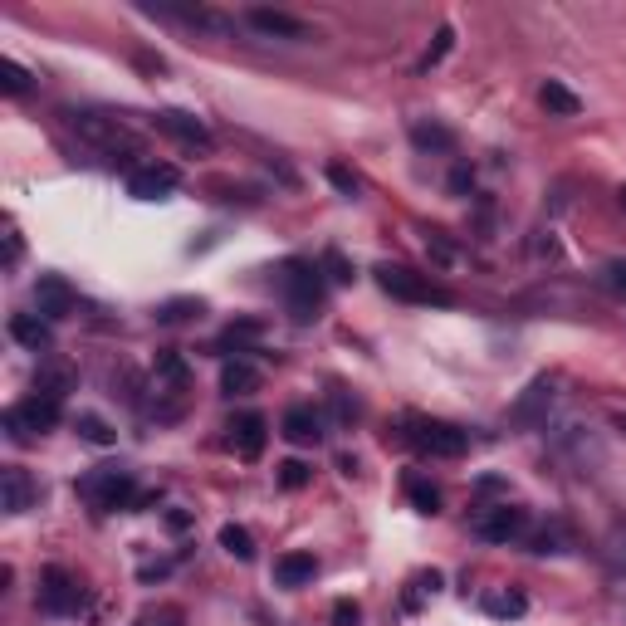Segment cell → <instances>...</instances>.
Wrapping results in <instances>:
<instances>
[{
  "label": "cell",
  "instance_id": "836d02e7",
  "mask_svg": "<svg viewBox=\"0 0 626 626\" xmlns=\"http://www.w3.org/2000/svg\"><path fill=\"white\" fill-rule=\"evenodd\" d=\"M450 40H455V30H450V25H446V30L436 35V45H431V49H426V54H421V64H416V69L426 74L431 64H441V59H446V54H450Z\"/></svg>",
  "mask_w": 626,
  "mask_h": 626
},
{
  "label": "cell",
  "instance_id": "277c9868",
  "mask_svg": "<svg viewBox=\"0 0 626 626\" xmlns=\"http://www.w3.org/2000/svg\"><path fill=\"white\" fill-rule=\"evenodd\" d=\"M79 494L89 499L93 509H103V514H113V509H133L137 504L133 475H123V470H98V475H89V480H79Z\"/></svg>",
  "mask_w": 626,
  "mask_h": 626
},
{
  "label": "cell",
  "instance_id": "74e56055",
  "mask_svg": "<svg viewBox=\"0 0 626 626\" xmlns=\"http://www.w3.org/2000/svg\"><path fill=\"white\" fill-rule=\"evenodd\" d=\"M558 543H563V529H543V534L534 538V553H563Z\"/></svg>",
  "mask_w": 626,
  "mask_h": 626
},
{
  "label": "cell",
  "instance_id": "b9f144b4",
  "mask_svg": "<svg viewBox=\"0 0 626 626\" xmlns=\"http://www.w3.org/2000/svg\"><path fill=\"white\" fill-rule=\"evenodd\" d=\"M617 201H622V211H626V186H622V191H617Z\"/></svg>",
  "mask_w": 626,
  "mask_h": 626
},
{
  "label": "cell",
  "instance_id": "f35d334b",
  "mask_svg": "<svg viewBox=\"0 0 626 626\" xmlns=\"http://www.w3.org/2000/svg\"><path fill=\"white\" fill-rule=\"evenodd\" d=\"M333 622H338V626H358V602H338V607H333Z\"/></svg>",
  "mask_w": 626,
  "mask_h": 626
},
{
  "label": "cell",
  "instance_id": "ffe728a7",
  "mask_svg": "<svg viewBox=\"0 0 626 626\" xmlns=\"http://www.w3.org/2000/svg\"><path fill=\"white\" fill-rule=\"evenodd\" d=\"M538 103H543L548 113H558V118H578L582 113V98L573 89H563L558 79H548V84L538 89Z\"/></svg>",
  "mask_w": 626,
  "mask_h": 626
},
{
  "label": "cell",
  "instance_id": "44dd1931",
  "mask_svg": "<svg viewBox=\"0 0 626 626\" xmlns=\"http://www.w3.org/2000/svg\"><path fill=\"white\" fill-rule=\"evenodd\" d=\"M553 406V382L548 377H538L534 387L524 392V402L514 406V421H543V411Z\"/></svg>",
  "mask_w": 626,
  "mask_h": 626
},
{
  "label": "cell",
  "instance_id": "52a82bcc",
  "mask_svg": "<svg viewBox=\"0 0 626 626\" xmlns=\"http://www.w3.org/2000/svg\"><path fill=\"white\" fill-rule=\"evenodd\" d=\"M40 607H45L49 617H74L84 607V587L69 578L64 568H45V578H40Z\"/></svg>",
  "mask_w": 626,
  "mask_h": 626
},
{
  "label": "cell",
  "instance_id": "60d3db41",
  "mask_svg": "<svg viewBox=\"0 0 626 626\" xmlns=\"http://www.w3.org/2000/svg\"><path fill=\"white\" fill-rule=\"evenodd\" d=\"M475 186V177L465 172V167H455V177H450V191H470Z\"/></svg>",
  "mask_w": 626,
  "mask_h": 626
},
{
  "label": "cell",
  "instance_id": "8d00e7d4",
  "mask_svg": "<svg viewBox=\"0 0 626 626\" xmlns=\"http://www.w3.org/2000/svg\"><path fill=\"white\" fill-rule=\"evenodd\" d=\"M328 181H333L343 196H358V177H353L348 167H328Z\"/></svg>",
  "mask_w": 626,
  "mask_h": 626
},
{
  "label": "cell",
  "instance_id": "5b68a950",
  "mask_svg": "<svg viewBox=\"0 0 626 626\" xmlns=\"http://www.w3.org/2000/svg\"><path fill=\"white\" fill-rule=\"evenodd\" d=\"M406 436H411V446L416 450L441 455V460H460V455L470 450V436H465L460 426H450V421H426V416H416Z\"/></svg>",
  "mask_w": 626,
  "mask_h": 626
},
{
  "label": "cell",
  "instance_id": "d6a6232c",
  "mask_svg": "<svg viewBox=\"0 0 626 626\" xmlns=\"http://www.w3.org/2000/svg\"><path fill=\"white\" fill-rule=\"evenodd\" d=\"M602 553H607V563H612L617 573H626V524H617V529L607 534V548H602Z\"/></svg>",
  "mask_w": 626,
  "mask_h": 626
},
{
  "label": "cell",
  "instance_id": "5bb4252c",
  "mask_svg": "<svg viewBox=\"0 0 626 626\" xmlns=\"http://www.w3.org/2000/svg\"><path fill=\"white\" fill-rule=\"evenodd\" d=\"M74 128L89 137V142H98V147H108V152H118V147H133V137H128V128L118 123V118H103V113H79L74 118Z\"/></svg>",
  "mask_w": 626,
  "mask_h": 626
},
{
  "label": "cell",
  "instance_id": "4316f807",
  "mask_svg": "<svg viewBox=\"0 0 626 626\" xmlns=\"http://www.w3.org/2000/svg\"><path fill=\"white\" fill-rule=\"evenodd\" d=\"M406 499H411L421 514H441V490H436V485H426L421 475H411V480H406Z\"/></svg>",
  "mask_w": 626,
  "mask_h": 626
},
{
  "label": "cell",
  "instance_id": "3957f363",
  "mask_svg": "<svg viewBox=\"0 0 626 626\" xmlns=\"http://www.w3.org/2000/svg\"><path fill=\"white\" fill-rule=\"evenodd\" d=\"M59 421V397H45V392H35L30 402H20V406H10L5 411V431H10V441H35V431L45 436L49 426Z\"/></svg>",
  "mask_w": 626,
  "mask_h": 626
},
{
  "label": "cell",
  "instance_id": "9c48e42d",
  "mask_svg": "<svg viewBox=\"0 0 626 626\" xmlns=\"http://www.w3.org/2000/svg\"><path fill=\"white\" fill-rule=\"evenodd\" d=\"M147 15H167V20L211 30V35H235V20H225L221 10H211V5H147Z\"/></svg>",
  "mask_w": 626,
  "mask_h": 626
},
{
  "label": "cell",
  "instance_id": "83f0119b",
  "mask_svg": "<svg viewBox=\"0 0 626 626\" xmlns=\"http://www.w3.org/2000/svg\"><path fill=\"white\" fill-rule=\"evenodd\" d=\"M318 269H323V279H328V284H353V265H348V255H343V250H333V245L323 250Z\"/></svg>",
  "mask_w": 626,
  "mask_h": 626
},
{
  "label": "cell",
  "instance_id": "7c38bea8",
  "mask_svg": "<svg viewBox=\"0 0 626 626\" xmlns=\"http://www.w3.org/2000/svg\"><path fill=\"white\" fill-rule=\"evenodd\" d=\"M35 309H40L45 323L69 318V313H74V289H69V279H59V274H40V279H35Z\"/></svg>",
  "mask_w": 626,
  "mask_h": 626
},
{
  "label": "cell",
  "instance_id": "f546056e",
  "mask_svg": "<svg viewBox=\"0 0 626 626\" xmlns=\"http://www.w3.org/2000/svg\"><path fill=\"white\" fill-rule=\"evenodd\" d=\"M206 304L201 299H167L162 309H157V323H186L191 313H201Z\"/></svg>",
  "mask_w": 626,
  "mask_h": 626
},
{
  "label": "cell",
  "instance_id": "ab89813d",
  "mask_svg": "<svg viewBox=\"0 0 626 626\" xmlns=\"http://www.w3.org/2000/svg\"><path fill=\"white\" fill-rule=\"evenodd\" d=\"M5 265H20V230H5Z\"/></svg>",
  "mask_w": 626,
  "mask_h": 626
},
{
  "label": "cell",
  "instance_id": "e0dca14e",
  "mask_svg": "<svg viewBox=\"0 0 626 626\" xmlns=\"http://www.w3.org/2000/svg\"><path fill=\"white\" fill-rule=\"evenodd\" d=\"M318 578V558L313 553H279L274 558V582L279 587H309Z\"/></svg>",
  "mask_w": 626,
  "mask_h": 626
},
{
  "label": "cell",
  "instance_id": "6da1fadb",
  "mask_svg": "<svg viewBox=\"0 0 626 626\" xmlns=\"http://www.w3.org/2000/svg\"><path fill=\"white\" fill-rule=\"evenodd\" d=\"M279 289H284V299H289V313H294L299 323L318 318V309H323V269H318V265L289 260V265L279 269Z\"/></svg>",
  "mask_w": 626,
  "mask_h": 626
},
{
  "label": "cell",
  "instance_id": "f1b7e54d",
  "mask_svg": "<svg viewBox=\"0 0 626 626\" xmlns=\"http://www.w3.org/2000/svg\"><path fill=\"white\" fill-rule=\"evenodd\" d=\"M0 89L10 93V98H20V93L30 89V69L15 64V59H0Z\"/></svg>",
  "mask_w": 626,
  "mask_h": 626
},
{
  "label": "cell",
  "instance_id": "8fae6325",
  "mask_svg": "<svg viewBox=\"0 0 626 626\" xmlns=\"http://www.w3.org/2000/svg\"><path fill=\"white\" fill-rule=\"evenodd\" d=\"M157 133H167V137H177L181 147H211V128L196 118V113H181V108H162L157 118Z\"/></svg>",
  "mask_w": 626,
  "mask_h": 626
},
{
  "label": "cell",
  "instance_id": "7a4b0ae2",
  "mask_svg": "<svg viewBox=\"0 0 626 626\" xmlns=\"http://www.w3.org/2000/svg\"><path fill=\"white\" fill-rule=\"evenodd\" d=\"M377 284L392 294V299H402V304H455L450 299V289H441L431 274H416V269L406 265H377Z\"/></svg>",
  "mask_w": 626,
  "mask_h": 626
},
{
  "label": "cell",
  "instance_id": "ac0fdd59",
  "mask_svg": "<svg viewBox=\"0 0 626 626\" xmlns=\"http://www.w3.org/2000/svg\"><path fill=\"white\" fill-rule=\"evenodd\" d=\"M221 392L225 397H250V392H260V367L245 358L225 362L221 367Z\"/></svg>",
  "mask_w": 626,
  "mask_h": 626
},
{
  "label": "cell",
  "instance_id": "e575fe53",
  "mask_svg": "<svg viewBox=\"0 0 626 626\" xmlns=\"http://www.w3.org/2000/svg\"><path fill=\"white\" fill-rule=\"evenodd\" d=\"M411 587H416V592H406V607H421V597L441 587V573H421V578L411 582Z\"/></svg>",
  "mask_w": 626,
  "mask_h": 626
},
{
  "label": "cell",
  "instance_id": "7402d4cb",
  "mask_svg": "<svg viewBox=\"0 0 626 626\" xmlns=\"http://www.w3.org/2000/svg\"><path fill=\"white\" fill-rule=\"evenodd\" d=\"M411 142H416L421 152H450V147H455V133L441 128V123H416V128H411Z\"/></svg>",
  "mask_w": 626,
  "mask_h": 626
},
{
  "label": "cell",
  "instance_id": "8992f818",
  "mask_svg": "<svg viewBox=\"0 0 626 626\" xmlns=\"http://www.w3.org/2000/svg\"><path fill=\"white\" fill-rule=\"evenodd\" d=\"M524 529H529V514L519 504H490L470 519V534L480 543H514V538H524Z\"/></svg>",
  "mask_w": 626,
  "mask_h": 626
},
{
  "label": "cell",
  "instance_id": "4dcf8cb0",
  "mask_svg": "<svg viewBox=\"0 0 626 626\" xmlns=\"http://www.w3.org/2000/svg\"><path fill=\"white\" fill-rule=\"evenodd\" d=\"M309 480H313V470L304 460H284V465H279V485H284V490H304Z\"/></svg>",
  "mask_w": 626,
  "mask_h": 626
},
{
  "label": "cell",
  "instance_id": "603a6c76",
  "mask_svg": "<svg viewBox=\"0 0 626 626\" xmlns=\"http://www.w3.org/2000/svg\"><path fill=\"white\" fill-rule=\"evenodd\" d=\"M152 372H157V387L167 382L172 392H181V387H186V377H191V372H186V358H181V353H157Z\"/></svg>",
  "mask_w": 626,
  "mask_h": 626
},
{
  "label": "cell",
  "instance_id": "30bf717a",
  "mask_svg": "<svg viewBox=\"0 0 626 626\" xmlns=\"http://www.w3.org/2000/svg\"><path fill=\"white\" fill-rule=\"evenodd\" d=\"M181 172L172 167V162H152V167H137L133 177H128V196H137V201H162L167 191H177Z\"/></svg>",
  "mask_w": 626,
  "mask_h": 626
},
{
  "label": "cell",
  "instance_id": "d6986e66",
  "mask_svg": "<svg viewBox=\"0 0 626 626\" xmlns=\"http://www.w3.org/2000/svg\"><path fill=\"white\" fill-rule=\"evenodd\" d=\"M10 338H15L20 348L40 353V348H49V323L40 313H15V318H10Z\"/></svg>",
  "mask_w": 626,
  "mask_h": 626
},
{
  "label": "cell",
  "instance_id": "9a60e30c",
  "mask_svg": "<svg viewBox=\"0 0 626 626\" xmlns=\"http://www.w3.org/2000/svg\"><path fill=\"white\" fill-rule=\"evenodd\" d=\"M279 431H284V441H294V446H318V441H323V416H318L313 406H289L284 421H279Z\"/></svg>",
  "mask_w": 626,
  "mask_h": 626
},
{
  "label": "cell",
  "instance_id": "484cf974",
  "mask_svg": "<svg viewBox=\"0 0 626 626\" xmlns=\"http://www.w3.org/2000/svg\"><path fill=\"white\" fill-rule=\"evenodd\" d=\"M485 612H490V617H524V612H529V597H524V592H490V597H485Z\"/></svg>",
  "mask_w": 626,
  "mask_h": 626
},
{
  "label": "cell",
  "instance_id": "2e32d148",
  "mask_svg": "<svg viewBox=\"0 0 626 626\" xmlns=\"http://www.w3.org/2000/svg\"><path fill=\"white\" fill-rule=\"evenodd\" d=\"M250 25L260 35H274V40H313L309 25L299 15H284V10H250Z\"/></svg>",
  "mask_w": 626,
  "mask_h": 626
},
{
  "label": "cell",
  "instance_id": "1f68e13d",
  "mask_svg": "<svg viewBox=\"0 0 626 626\" xmlns=\"http://www.w3.org/2000/svg\"><path fill=\"white\" fill-rule=\"evenodd\" d=\"M597 279H602V289H607V294H617V299H626V260H607Z\"/></svg>",
  "mask_w": 626,
  "mask_h": 626
},
{
  "label": "cell",
  "instance_id": "4fadbf2b",
  "mask_svg": "<svg viewBox=\"0 0 626 626\" xmlns=\"http://www.w3.org/2000/svg\"><path fill=\"white\" fill-rule=\"evenodd\" d=\"M0 509H5V514L35 509V480H30V470H20V465H5V470H0Z\"/></svg>",
  "mask_w": 626,
  "mask_h": 626
},
{
  "label": "cell",
  "instance_id": "cb8c5ba5",
  "mask_svg": "<svg viewBox=\"0 0 626 626\" xmlns=\"http://www.w3.org/2000/svg\"><path fill=\"white\" fill-rule=\"evenodd\" d=\"M74 431L89 441V446H113L118 441V431L103 421V416H93V411H79V421H74Z\"/></svg>",
  "mask_w": 626,
  "mask_h": 626
},
{
  "label": "cell",
  "instance_id": "d4e9b609",
  "mask_svg": "<svg viewBox=\"0 0 626 626\" xmlns=\"http://www.w3.org/2000/svg\"><path fill=\"white\" fill-rule=\"evenodd\" d=\"M221 548L230 558H240V563L255 558V538H250V529H240V524H225L221 529Z\"/></svg>",
  "mask_w": 626,
  "mask_h": 626
},
{
  "label": "cell",
  "instance_id": "ba28073f",
  "mask_svg": "<svg viewBox=\"0 0 626 626\" xmlns=\"http://www.w3.org/2000/svg\"><path fill=\"white\" fill-rule=\"evenodd\" d=\"M265 441H269V421L260 411H245V416L230 421V450H235L240 460H260V455H265Z\"/></svg>",
  "mask_w": 626,
  "mask_h": 626
},
{
  "label": "cell",
  "instance_id": "d590c367",
  "mask_svg": "<svg viewBox=\"0 0 626 626\" xmlns=\"http://www.w3.org/2000/svg\"><path fill=\"white\" fill-rule=\"evenodd\" d=\"M133 626H181V612H177V607H162V612H147V617H137Z\"/></svg>",
  "mask_w": 626,
  "mask_h": 626
}]
</instances>
